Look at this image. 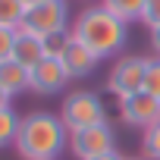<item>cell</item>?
Here are the masks:
<instances>
[{
    "label": "cell",
    "instance_id": "cell-1",
    "mask_svg": "<svg viewBox=\"0 0 160 160\" xmlns=\"http://www.w3.org/2000/svg\"><path fill=\"white\" fill-rule=\"evenodd\" d=\"M72 38L82 47H88L98 60H104L126 47L129 22L119 19L116 13H110L104 3H94V7H85L78 13V19L72 22Z\"/></svg>",
    "mask_w": 160,
    "mask_h": 160
},
{
    "label": "cell",
    "instance_id": "cell-2",
    "mask_svg": "<svg viewBox=\"0 0 160 160\" xmlns=\"http://www.w3.org/2000/svg\"><path fill=\"white\" fill-rule=\"evenodd\" d=\"M69 148V129L63 126L60 113L32 110L19 122L16 154L22 160H57Z\"/></svg>",
    "mask_w": 160,
    "mask_h": 160
},
{
    "label": "cell",
    "instance_id": "cell-3",
    "mask_svg": "<svg viewBox=\"0 0 160 160\" xmlns=\"http://www.w3.org/2000/svg\"><path fill=\"white\" fill-rule=\"evenodd\" d=\"M60 119L69 132H78V129L107 122V107H104L101 94H94V91H72V94L63 98Z\"/></svg>",
    "mask_w": 160,
    "mask_h": 160
},
{
    "label": "cell",
    "instance_id": "cell-4",
    "mask_svg": "<svg viewBox=\"0 0 160 160\" xmlns=\"http://www.w3.org/2000/svg\"><path fill=\"white\" fill-rule=\"evenodd\" d=\"M66 151L78 160H94L101 154L116 151V132H113L110 122H98V126H88V129L69 132V148Z\"/></svg>",
    "mask_w": 160,
    "mask_h": 160
},
{
    "label": "cell",
    "instance_id": "cell-5",
    "mask_svg": "<svg viewBox=\"0 0 160 160\" xmlns=\"http://www.w3.org/2000/svg\"><path fill=\"white\" fill-rule=\"evenodd\" d=\"M144 66H148V57H135V53L119 57L110 66V72H107V88L119 101L144 91Z\"/></svg>",
    "mask_w": 160,
    "mask_h": 160
},
{
    "label": "cell",
    "instance_id": "cell-6",
    "mask_svg": "<svg viewBox=\"0 0 160 160\" xmlns=\"http://www.w3.org/2000/svg\"><path fill=\"white\" fill-rule=\"evenodd\" d=\"M22 28H28L35 35H50V32L69 28V3L66 0H41V3L28 7Z\"/></svg>",
    "mask_w": 160,
    "mask_h": 160
},
{
    "label": "cell",
    "instance_id": "cell-7",
    "mask_svg": "<svg viewBox=\"0 0 160 160\" xmlns=\"http://www.w3.org/2000/svg\"><path fill=\"white\" fill-rule=\"evenodd\" d=\"M119 119L132 129H148L160 119V98L148 94V91H138L132 98H122L119 101Z\"/></svg>",
    "mask_w": 160,
    "mask_h": 160
},
{
    "label": "cell",
    "instance_id": "cell-8",
    "mask_svg": "<svg viewBox=\"0 0 160 160\" xmlns=\"http://www.w3.org/2000/svg\"><path fill=\"white\" fill-rule=\"evenodd\" d=\"M66 82H69V72H66L63 60L44 57V60L32 69V85H28V91L44 94V98H53V94H63Z\"/></svg>",
    "mask_w": 160,
    "mask_h": 160
},
{
    "label": "cell",
    "instance_id": "cell-9",
    "mask_svg": "<svg viewBox=\"0 0 160 160\" xmlns=\"http://www.w3.org/2000/svg\"><path fill=\"white\" fill-rule=\"evenodd\" d=\"M44 57H47V53H44L41 35H35V32H28V28H19V32H16V41H13V60L22 63L25 69H35Z\"/></svg>",
    "mask_w": 160,
    "mask_h": 160
},
{
    "label": "cell",
    "instance_id": "cell-10",
    "mask_svg": "<svg viewBox=\"0 0 160 160\" xmlns=\"http://www.w3.org/2000/svg\"><path fill=\"white\" fill-rule=\"evenodd\" d=\"M98 57L88 50V47H82L75 38H72V44H69V50L63 53V66H66V72H69V78H88L94 69H98Z\"/></svg>",
    "mask_w": 160,
    "mask_h": 160
},
{
    "label": "cell",
    "instance_id": "cell-11",
    "mask_svg": "<svg viewBox=\"0 0 160 160\" xmlns=\"http://www.w3.org/2000/svg\"><path fill=\"white\" fill-rule=\"evenodd\" d=\"M28 85H32V69H25V66H22V63H16L13 57L0 63V88H3L10 98L25 94V91H28Z\"/></svg>",
    "mask_w": 160,
    "mask_h": 160
},
{
    "label": "cell",
    "instance_id": "cell-12",
    "mask_svg": "<svg viewBox=\"0 0 160 160\" xmlns=\"http://www.w3.org/2000/svg\"><path fill=\"white\" fill-rule=\"evenodd\" d=\"M19 122L22 116L7 107V110H0V151H7V148H16V135H19Z\"/></svg>",
    "mask_w": 160,
    "mask_h": 160
},
{
    "label": "cell",
    "instance_id": "cell-13",
    "mask_svg": "<svg viewBox=\"0 0 160 160\" xmlns=\"http://www.w3.org/2000/svg\"><path fill=\"white\" fill-rule=\"evenodd\" d=\"M101 3H104L110 13H116L119 19H126L129 25L138 22V19H141V10H144V0H101Z\"/></svg>",
    "mask_w": 160,
    "mask_h": 160
},
{
    "label": "cell",
    "instance_id": "cell-14",
    "mask_svg": "<svg viewBox=\"0 0 160 160\" xmlns=\"http://www.w3.org/2000/svg\"><path fill=\"white\" fill-rule=\"evenodd\" d=\"M44 41V53L53 57V60H63V53L69 50L72 44V28H63V32H50V35H41Z\"/></svg>",
    "mask_w": 160,
    "mask_h": 160
},
{
    "label": "cell",
    "instance_id": "cell-15",
    "mask_svg": "<svg viewBox=\"0 0 160 160\" xmlns=\"http://www.w3.org/2000/svg\"><path fill=\"white\" fill-rule=\"evenodd\" d=\"M25 3L22 0H0V25L3 28H22Z\"/></svg>",
    "mask_w": 160,
    "mask_h": 160
},
{
    "label": "cell",
    "instance_id": "cell-16",
    "mask_svg": "<svg viewBox=\"0 0 160 160\" xmlns=\"http://www.w3.org/2000/svg\"><path fill=\"white\" fill-rule=\"evenodd\" d=\"M141 157L144 160H160V119L141 132Z\"/></svg>",
    "mask_w": 160,
    "mask_h": 160
},
{
    "label": "cell",
    "instance_id": "cell-17",
    "mask_svg": "<svg viewBox=\"0 0 160 160\" xmlns=\"http://www.w3.org/2000/svg\"><path fill=\"white\" fill-rule=\"evenodd\" d=\"M144 91L160 98V57H148V66H144Z\"/></svg>",
    "mask_w": 160,
    "mask_h": 160
},
{
    "label": "cell",
    "instance_id": "cell-18",
    "mask_svg": "<svg viewBox=\"0 0 160 160\" xmlns=\"http://www.w3.org/2000/svg\"><path fill=\"white\" fill-rule=\"evenodd\" d=\"M141 25L148 28H157L160 25V0H144V10H141Z\"/></svg>",
    "mask_w": 160,
    "mask_h": 160
},
{
    "label": "cell",
    "instance_id": "cell-19",
    "mask_svg": "<svg viewBox=\"0 0 160 160\" xmlns=\"http://www.w3.org/2000/svg\"><path fill=\"white\" fill-rule=\"evenodd\" d=\"M16 32H19V28H3V25H0V63L13 57V41H16Z\"/></svg>",
    "mask_w": 160,
    "mask_h": 160
},
{
    "label": "cell",
    "instance_id": "cell-20",
    "mask_svg": "<svg viewBox=\"0 0 160 160\" xmlns=\"http://www.w3.org/2000/svg\"><path fill=\"white\" fill-rule=\"evenodd\" d=\"M151 47H154V57H160V25L151 28Z\"/></svg>",
    "mask_w": 160,
    "mask_h": 160
},
{
    "label": "cell",
    "instance_id": "cell-21",
    "mask_svg": "<svg viewBox=\"0 0 160 160\" xmlns=\"http://www.w3.org/2000/svg\"><path fill=\"white\" fill-rule=\"evenodd\" d=\"M7 107H13V98H10L3 88H0V110H7Z\"/></svg>",
    "mask_w": 160,
    "mask_h": 160
},
{
    "label": "cell",
    "instance_id": "cell-22",
    "mask_svg": "<svg viewBox=\"0 0 160 160\" xmlns=\"http://www.w3.org/2000/svg\"><path fill=\"white\" fill-rule=\"evenodd\" d=\"M94 160H126L119 151H110V154H101V157H94Z\"/></svg>",
    "mask_w": 160,
    "mask_h": 160
},
{
    "label": "cell",
    "instance_id": "cell-23",
    "mask_svg": "<svg viewBox=\"0 0 160 160\" xmlns=\"http://www.w3.org/2000/svg\"><path fill=\"white\" fill-rule=\"evenodd\" d=\"M22 3H25V10H28V7H35V3H41V0H22Z\"/></svg>",
    "mask_w": 160,
    "mask_h": 160
},
{
    "label": "cell",
    "instance_id": "cell-24",
    "mask_svg": "<svg viewBox=\"0 0 160 160\" xmlns=\"http://www.w3.org/2000/svg\"><path fill=\"white\" fill-rule=\"evenodd\" d=\"M126 160H144V157H126Z\"/></svg>",
    "mask_w": 160,
    "mask_h": 160
}]
</instances>
